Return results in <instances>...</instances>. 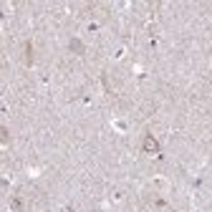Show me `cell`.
Instances as JSON below:
<instances>
[{"label": "cell", "mask_w": 212, "mask_h": 212, "mask_svg": "<svg viewBox=\"0 0 212 212\" xmlns=\"http://www.w3.org/2000/svg\"><path fill=\"white\" fill-rule=\"evenodd\" d=\"M144 149L149 152V154H157V152H159V144L154 142V137H147V139H144Z\"/></svg>", "instance_id": "6da1fadb"}, {"label": "cell", "mask_w": 212, "mask_h": 212, "mask_svg": "<svg viewBox=\"0 0 212 212\" xmlns=\"http://www.w3.org/2000/svg\"><path fill=\"white\" fill-rule=\"evenodd\" d=\"M25 61L33 63V43L31 41H25Z\"/></svg>", "instance_id": "7a4b0ae2"}, {"label": "cell", "mask_w": 212, "mask_h": 212, "mask_svg": "<svg viewBox=\"0 0 212 212\" xmlns=\"http://www.w3.org/2000/svg\"><path fill=\"white\" fill-rule=\"evenodd\" d=\"M71 51H83V48H81V43H78V41H71Z\"/></svg>", "instance_id": "3957f363"}]
</instances>
